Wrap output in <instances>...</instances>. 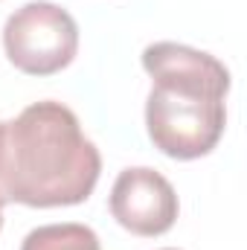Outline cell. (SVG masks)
<instances>
[{"instance_id": "obj_1", "label": "cell", "mask_w": 247, "mask_h": 250, "mask_svg": "<svg viewBox=\"0 0 247 250\" xmlns=\"http://www.w3.org/2000/svg\"><path fill=\"white\" fill-rule=\"evenodd\" d=\"M102 157L62 102H35L0 123V204L73 207L90 198Z\"/></svg>"}, {"instance_id": "obj_2", "label": "cell", "mask_w": 247, "mask_h": 250, "mask_svg": "<svg viewBox=\"0 0 247 250\" xmlns=\"http://www.w3.org/2000/svg\"><path fill=\"white\" fill-rule=\"evenodd\" d=\"M224 93L189 84V82H154L145 102V128L166 157L195 160L209 154L227 125Z\"/></svg>"}, {"instance_id": "obj_3", "label": "cell", "mask_w": 247, "mask_h": 250, "mask_svg": "<svg viewBox=\"0 0 247 250\" xmlns=\"http://www.w3.org/2000/svg\"><path fill=\"white\" fill-rule=\"evenodd\" d=\"M3 50L26 76H53L76 59L79 26L73 15L47 0L15 9L3 26Z\"/></svg>"}, {"instance_id": "obj_4", "label": "cell", "mask_w": 247, "mask_h": 250, "mask_svg": "<svg viewBox=\"0 0 247 250\" xmlns=\"http://www.w3.org/2000/svg\"><path fill=\"white\" fill-rule=\"evenodd\" d=\"M111 215L134 236H163L178 221L175 187L154 169H125L111 189Z\"/></svg>"}, {"instance_id": "obj_5", "label": "cell", "mask_w": 247, "mask_h": 250, "mask_svg": "<svg viewBox=\"0 0 247 250\" xmlns=\"http://www.w3.org/2000/svg\"><path fill=\"white\" fill-rule=\"evenodd\" d=\"M143 70L154 82H189L204 84L218 93H230V70L209 53H201L195 47L175 44V41H157L143 50Z\"/></svg>"}, {"instance_id": "obj_6", "label": "cell", "mask_w": 247, "mask_h": 250, "mask_svg": "<svg viewBox=\"0 0 247 250\" xmlns=\"http://www.w3.org/2000/svg\"><path fill=\"white\" fill-rule=\"evenodd\" d=\"M21 250H102L99 239L84 224H44L32 230Z\"/></svg>"}, {"instance_id": "obj_7", "label": "cell", "mask_w": 247, "mask_h": 250, "mask_svg": "<svg viewBox=\"0 0 247 250\" xmlns=\"http://www.w3.org/2000/svg\"><path fill=\"white\" fill-rule=\"evenodd\" d=\"M0 230H3V204H0Z\"/></svg>"}, {"instance_id": "obj_8", "label": "cell", "mask_w": 247, "mask_h": 250, "mask_svg": "<svg viewBox=\"0 0 247 250\" xmlns=\"http://www.w3.org/2000/svg\"><path fill=\"white\" fill-rule=\"evenodd\" d=\"M163 250H175V248H163Z\"/></svg>"}]
</instances>
